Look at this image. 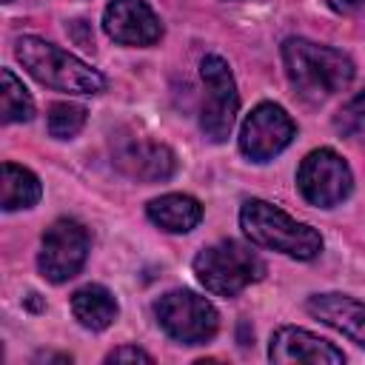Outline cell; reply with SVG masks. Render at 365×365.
Listing matches in <instances>:
<instances>
[{"mask_svg": "<svg viewBox=\"0 0 365 365\" xmlns=\"http://www.w3.org/2000/svg\"><path fill=\"white\" fill-rule=\"evenodd\" d=\"M279 57L294 94L308 106H322L334 94L345 91L356 77L351 54L308 37H285Z\"/></svg>", "mask_w": 365, "mask_h": 365, "instance_id": "1", "label": "cell"}, {"mask_svg": "<svg viewBox=\"0 0 365 365\" xmlns=\"http://www.w3.org/2000/svg\"><path fill=\"white\" fill-rule=\"evenodd\" d=\"M14 60L40 86L63 94H103L108 88V77L100 68L37 34L14 40Z\"/></svg>", "mask_w": 365, "mask_h": 365, "instance_id": "2", "label": "cell"}, {"mask_svg": "<svg viewBox=\"0 0 365 365\" xmlns=\"http://www.w3.org/2000/svg\"><path fill=\"white\" fill-rule=\"evenodd\" d=\"M237 220L248 242H254L257 248L282 254L288 259H297V262H311L325 248V240L314 225L291 217L288 211H282L279 205L262 197L245 200L240 205Z\"/></svg>", "mask_w": 365, "mask_h": 365, "instance_id": "3", "label": "cell"}, {"mask_svg": "<svg viewBox=\"0 0 365 365\" xmlns=\"http://www.w3.org/2000/svg\"><path fill=\"white\" fill-rule=\"evenodd\" d=\"M191 271L208 294L231 299L245 288H251L254 282H259L268 265L259 257L254 242H240L228 237V240L202 245L191 259Z\"/></svg>", "mask_w": 365, "mask_h": 365, "instance_id": "4", "label": "cell"}, {"mask_svg": "<svg viewBox=\"0 0 365 365\" xmlns=\"http://www.w3.org/2000/svg\"><path fill=\"white\" fill-rule=\"evenodd\" d=\"M154 319L160 331L180 345H205L220 331L217 305L191 288L165 291L154 302Z\"/></svg>", "mask_w": 365, "mask_h": 365, "instance_id": "5", "label": "cell"}, {"mask_svg": "<svg viewBox=\"0 0 365 365\" xmlns=\"http://www.w3.org/2000/svg\"><path fill=\"white\" fill-rule=\"evenodd\" d=\"M200 80L205 88V100L200 106V134L220 145L231 137L237 114H240V91L234 71L225 57L205 54L200 60Z\"/></svg>", "mask_w": 365, "mask_h": 365, "instance_id": "6", "label": "cell"}, {"mask_svg": "<svg viewBox=\"0 0 365 365\" xmlns=\"http://www.w3.org/2000/svg\"><path fill=\"white\" fill-rule=\"evenodd\" d=\"M294 182H297L299 197L308 205H314V208H336L354 191V171H351L348 160L339 151H334L328 145H319V148L308 151L299 160Z\"/></svg>", "mask_w": 365, "mask_h": 365, "instance_id": "7", "label": "cell"}, {"mask_svg": "<svg viewBox=\"0 0 365 365\" xmlns=\"http://www.w3.org/2000/svg\"><path fill=\"white\" fill-rule=\"evenodd\" d=\"M88 251H91L88 228L74 217H57L40 237L37 271L46 282L63 285L83 271Z\"/></svg>", "mask_w": 365, "mask_h": 365, "instance_id": "8", "label": "cell"}, {"mask_svg": "<svg viewBox=\"0 0 365 365\" xmlns=\"http://www.w3.org/2000/svg\"><path fill=\"white\" fill-rule=\"evenodd\" d=\"M297 137V120L288 114L285 106L274 100L257 103L240 123L237 148L248 163H271L279 157Z\"/></svg>", "mask_w": 365, "mask_h": 365, "instance_id": "9", "label": "cell"}, {"mask_svg": "<svg viewBox=\"0 0 365 365\" xmlns=\"http://www.w3.org/2000/svg\"><path fill=\"white\" fill-rule=\"evenodd\" d=\"M100 23L106 37L125 48H151L165 34L163 20L148 0H108Z\"/></svg>", "mask_w": 365, "mask_h": 365, "instance_id": "10", "label": "cell"}, {"mask_svg": "<svg viewBox=\"0 0 365 365\" xmlns=\"http://www.w3.org/2000/svg\"><path fill=\"white\" fill-rule=\"evenodd\" d=\"M111 163L120 174L137 182H165L177 174V154L171 145L151 137H120L111 151Z\"/></svg>", "mask_w": 365, "mask_h": 365, "instance_id": "11", "label": "cell"}, {"mask_svg": "<svg viewBox=\"0 0 365 365\" xmlns=\"http://www.w3.org/2000/svg\"><path fill=\"white\" fill-rule=\"evenodd\" d=\"M268 359L277 365H294V362H308V365H342L345 354L336 348L331 339L297 328V325H279L274 328L268 339Z\"/></svg>", "mask_w": 365, "mask_h": 365, "instance_id": "12", "label": "cell"}, {"mask_svg": "<svg viewBox=\"0 0 365 365\" xmlns=\"http://www.w3.org/2000/svg\"><path fill=\"white\" fill-rule=\"evenodd\" d=\"M305 311L322 325L339 331L359 348H365V302L342 291H319L305 299Z\"/></svg>", "mask_w": 365, "mask_h": 365, "instance_id": "13", "label": "cell"}, {"mask_svg": "<svg viewBox=\"0 0 365 365\" xmlns=\"http://www.w3.org/2000/svg\"><path fill=\"white\" fill-rule=\"evenodd\" d=\"M145 217L165 234H191L202 222L205 208L194 194L168 191L145 202Z\"/></svg>", "mask_w": 365, "mask_h": 365, "instance_id": "14", "label": "cell"}, {"mask_svg": "<svg viewBox=\"0 0 365 365\" xmlns=\"http://www.w3.org/2000/svg\"><path fill=\"white\" fill-rule=\"evenodd\" d=\"M68 308H71V317L77 319V325L91 331V334H100V331L111 328L117 322V317H120V302H117L114 291H108L100 282L80 285L71 294Z\"/></svg>", "mask_w": 365, "mask_h": 365, "instance_id": "15", "label": "cell"}, {"mask_svg": "<svg viewBox=\"0 0 365 365\" xmlns=\"http://www.w3.org/2000/svg\"><path fill=\"white\" fill-rule=\"evenodd\" d=\"M0 208L3 211H29L43 200V182L40 177L26 168L17 165L11 160L3 163V185H0Z\"/></svg>", "mask_w": 365, "mask_h": 365, "instance_id": "16", "label": "cell"}, {"mask_svg": "<svg viewBox=\"0 0 365 365\" xmlns=\"http://www.w3.org/2000/svg\"><path fill=\"white\" fill-rule=\"evenodd\" d=\"M0 83H3V88H0V111H3L0 120H3V125L29 123L34 117V97L23 86V80L11 68H3Z\"/></svg>", "mask_w": 365, "mask_h": 365, "instance_id": "17", "label": "cell"}, {"mask_svg": "<svg viewBox=\"0 0 365 365\" xmlns=\"http://www.w3.org/2000/svg\"><path fill=\"white\" fill-rule=\"evenodd\" d=\"M88 120V108L74 100H57L46 108V131L54 140H74Z\"/></svg>", "mask_w": 365, "mask_h": 365, "instance_id": "18", "label": "cell"}, {"mask_svg": "<svg viewBox=\"0 0 365 365\" xmlns=\"http://www.w3.org/2000/svg\"><path fill=\"white\" fill-rule=\"evenodd\" d=\"M334 131L345 140L365 137V88L348 97L334 114Z\"/></svg>", "mask_w": 365, "mask_h": 365, "instance_id": "19", "label": "cell"}, {"mask_svg": "<svg viewBox=\"0 0 365 365\" xmlns=\"http://www.w3.org/2000/svg\"><path fill=\"white\" fill-rule=\"evenodd\" d=\"M106 362H145V365H151L154 356L148 351H143L140 345H120V348H111L106 354Z\"/></svg>", "mask_w": 365, "mask_h": 365, "instance_id": "20", "label": "cell"}, {"mask_svg": "<svg viewBox=\"0 0 365 365\" xmlns=\"http://www.w3.org/2000/svg\"><path fill=\"white\" fill-rule=\"evenodd\" d=\"M322 3L339 17H354V14L365 11V0H322Z\"/></svg>", "mask_w": 365, "mask_h": 365, "instance_id": "21", "label": "cell"}, {"mask_svg": "<svg viewBox=\"0 0 365 365\" xmlns=\"http://www.w3.org/2000/svg\"><path fill=\"white\" fill-rule=\"evenodd\" d=\"M222 3H242V0H222Z\"/></svg>", "mask_w": 365, "mask_h": 365, "instance_id": "22", "label": "cell"}, {"mask_svg": "<svg viewBox=\"0 0 365 365\" xmlns=\"http://www.w3.org/2000/svg\"><path fill=\"white\" fill-rule=\"evenodd\" d=\"M3 3H14V0H3Z\"/></svg>", "mask_w": 365, "mask_h": 365, "instance_id": "23", "label": "cell"}]
</instances>
